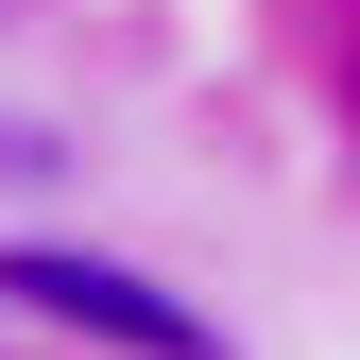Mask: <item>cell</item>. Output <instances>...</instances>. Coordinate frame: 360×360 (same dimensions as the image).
Here are the masks:
<instances>
[{
    "label": "cell",
    "mask_w": 360,
    "mask_h": 360,
    "mask_svg": "<svg viewBox=\"0 0 360 360\" xmlns=\"http://www.w3.org/2000/svg\"><path fill=\"white\" fill-rule=\"evenodd\" d=\"M0 292H18V309H52V326H86V343H138V360H223L172 292H138L120 257H69V240H18V257H0Z\"/></svg>",
    "instance_id": "obj_1"
}]
</instances>
